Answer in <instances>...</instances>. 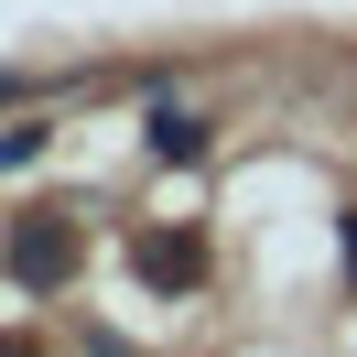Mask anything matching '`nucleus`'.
<instances>
[{"instance_id":"obj_1","label":"nucleus","mask_w":357,"mask_h":357,"mask_svg":"<svg viewBox=\"0 0 357 357\" xmlns=\"http://www.w3.org/2000/svg\"><path fill=\"white\" fill-rule=\"evenodd\" d=\"M0 260H11V282H22V292H66V271H76V227H66V217H11Z\"/></svg>"},{"instance_id":"obj_2","label":"nucleus","mask_w":357,"mask_h":357,"mask_svg":"<svg viewBox=\"0 0 357 357\" xmlns=\"http://www.w3.org/2000/svg\"><path fill=\"white\" fill-rule=\"evenodd\" d=\"M130 271L152 292H195L206 282V238H184V227H152V238H130Z\"/></svg>"},{"instance_id":"obj_3","label":"nucleus","mask_w":357,"mask_h":357,"mask_svg":"<svg viewBox=\"0 0 357 357\" xmlns=\"http://www.w3.org/2000/svg\"><path fill=\"white\" fill-rule=\"evenodd\" d=\"M206 141H217V119L184 109V98H162V109L141 119V152H152V162H206Z\"/></svg>"},{"instance_id":"obj_4","label":"nucleus","mask_w":357,"mask_h":357,"mask_svg":"<svg viewBox=\"0 0 357 357\" xmlns=\"http://www.w3.org/2000/svg\"><path fill=\"white\" fill-rule=\"evenodd\" d=\"M44 141H54L44 119H11V130H0V174H22V162H44Z\"/></svg>"},{"instance_id":"obj_5","label":"nucleus","mask_w":357,"mask_h":357,"mask_svg":"<svg viewBox=\"0 0 357 357\" xmlns=\"http://www.w3.org/2000/svg\"><path fill=\"white\" fill-rule=\"evenodd\" d=\"M22 98H33V76H22V66H0V109H22Z\"/></svg>"},{"instance_id":"obj_6","label":"nucleus","mask_w":357,"mask_h":357,"mask_svg":"<svg viewBox=\"0 0 357 357\" xmlns=\"http://www.w3.org/2000/svg\"><path fill=\"white\" fill-rule=\"evenodd\" d=\"M87 357H130V347H119V335H87Z\"/></svg>"},{"instance_id":"obj_7","label":"nucleus","mask_w":357,"mask_h":357,"mask_svg":"<svg viewBox=\"0 0 357 357\" xmlns=\"http://www.w3.org/2000/svg\"><path fill=\"white\" fill-rule=\"evenodd\" d=\"M0 357H33V347H22V335H0Z\"/></svg>"}]
</instances>
